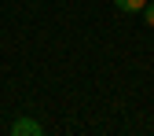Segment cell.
Wrapping results in <instances>:
<instances>
[{
    "instance_id": "cell-1",
    "label": "cell",
    "mask_w": 154,
    "mask_h": 136,
    "mask_svg": "<svg viewBox=\"0 0 154 136\" xmlns=\"http://www.w3.org/2000/svg\"><path fill=\"white\" fill-rule=\"evenodd\" d=\"M11 132H15V136H41L44 125L33 122V118H15V122H11Z\"/></svg>"
},
{
    "instance_id": "cell-2",
    "label": "cell",
    "mask_w": 154,
    "mask_h": 136,
    "mask_svg": "<svg viewBox=\"0 0 154 136\" xmlns=\"http://www.w3.org/2000/svg\"><path fill=\"white\" fill-rule=\"evenodd\" d=\"M150 4V0H114V8H121V11H143Z\"/></svg>"
},
{
    "instance_id": "cell-3",
    "label": "cell",
    "mask_w": 154,
    "mask_h": 136,
    "mask_svg": "<svg viewBox=\"0 0 154 136\" xmlns=\"http://www.w3.org/2000/svg\"><path fill=\"white\" fill-rule=\"evenodd\" d=\"M143 22H147V26H150V30H154V0H150V4H147V8H143Z\"/></svg>"
}]
</instances>
